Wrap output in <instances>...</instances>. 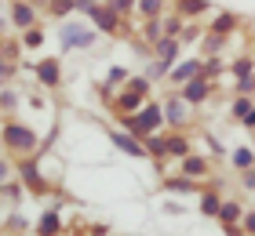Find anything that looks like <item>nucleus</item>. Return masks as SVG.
Returning <instances> with one entry per match:
<instances>
[{
    "label": "nucleus",
    "instance_id": "f257e3e1",
    "mask_svg": "<svg viewBox=\"0 0 255 236\" xmlns=\"http://www.w3.org/2000/svg\"><path fill=\"white\" fill-rule=\"evenodd\" d=\"M160 120H164V109L149 102V105H142V109H138L135 120H124V124L131 127V131H138V135H153L157 127H160Z\"/></svg>",
    "mask_w": 255,
    "mask_h": 236
},
{
    "label": "nucleus",
    "instance_id": "f03ea898",
    "mask_svg": "<svg viewBox=\"0 0 255 236\" xmlns=\"http://www.w3.org/2000/svg\"><path fill=\"white\" fill-rule=\"evenodd\" d=\"M4 142H7V146H15V149H22V153L37 146L33 131H26V127H18V124H7V127H4Z\"/></svg>",
    "mask_w": 255,
    "mask_h": 236
},
{
    "label": "nucleus",
    "instance_id": "7ed1b4c3",
    "mask_svg": "<svg viewBox=\"0 0 255 236\" xmlns=\"http://www.w3.org/2000/svg\"><path fill=\"white\" fill-rule=\"evenodd\" d=\"M91 40V29H84V26H62V51H69V47H88Z\"/></svg>",
    "mask_w": 255,
    "mask_h": 236
},
{
    "label": "nucleus",
    "instance_id": "20e7f679",
    "mask_svg": "<svg viewBox=\"0 0 255 236\" xmlns=\"http://www.w3.org/2000/svg\"><path fill=\"white\" fill-rule=\"evenodd\" d=\"M186 105H190L186 98H171V102L164 105V120H168V124H175V127H179V124H186V120H190V109H186Z\"/></svg>",
    "mask_w": 255,
    "mask_h": 236
},
{
    "label": "nucleus",
    "instance_id": "39448f33",
    "mask_svg": "<svg viewBox=\"0 0 255 236\" xmlns=\"http://www.w3.org/2000/svg\"><path fill=\"white\" fill-rule=\"evenodd\" d=\"M182 98H186L190 105L204 102V98H208V80H204V77H193V80H186V87H182Z\"/></svg>",
    "mask_w": 255,
    "mask_h": 236
},
{
    "label": "nucleus",
    "instance_id": "423d86ee",
    "mask_svg": "<svg viewBox=\"0 0 255 236\" xmlns=\"http://www.w3.org/2000/svg\"><path fill=\"white\" fill-rule=\"evenodd\" d=\"M88 15L95 18V22H99V26L106 29V33H113V29H117V11H113V7L106 11V7H95V4H91V7H88Z\"/></svg>",
    "mask_w": 255,
    "mask_h": 236
},
{
    "label": "nucleus",
    "instance_id": "0eeeda50",
    "mask_svg": "<svg viewBox=\"0 0 255 236\" xmlns=\"http://www.w3.org/2000/svg\"><path fill=\"white\" fill-rule=\"evenodd\" d=\"M157 55H160V62H164V66H171V62H175V55H179V40L175 37H160L157 40Z\"/></svg>",
    "mask_w": 255,
    "mask_h": 236
},
{
    "label": "nucleus",
    "instance_id": "6e6552de",
    "mask_svg": "<svg viewBox=\"0 0 255 236\" xmlns=\"http://www.w3.org/2000/svg\"><path fill=\"white\" fill-rule=\"evenodd\" d=\"M193 77H201V62H182V66H175L171 69V80H182V84H186V80H193Z\"/></svg>",
    "mask_w": 255,
    "mask_h": 236
},
{
    "label": "nucleus",
    "instance_id": "1a4fd4ad",
    "mask_svg": "<svg viewBox=\"0 0 255 236\" xmlns=\"http://www.w3.org/2000/svg\"><path fill=\"white\" fill-rule=\"evenodd\" d=\"M219 218H223L226 226H237V222L245 218V211H241V204H234V200H226V204H223V211H219Z\"/></svg>",
    "mask_w": 255,
    "mask_h": 236
},
{
    "label": "nucleus",
    "instance_id": "9d476101",
    "mask_svg": "<svg viewBox=\"0 0 255 236\" xmlns=\"http://www.w3.org/2000/svg\"><path fill=\"white\" fill-rule=\"evenodd\" d=\"M113 142H117L124 153H131V157H146V146H138V142L128 138V135H113Z\"/></svg>",
    "mask_w": 255,
    "mask_h": 236
},
{
    "label": "nucleus",
    "instance_id": "9b49d317",
    "mask_svg": "<svg viewBox=\"0 0 255 236\" xmlns=\"http://www.w3.org/2000/svg\"><path fill=\"white\" fill-rule=\"evenodd\" d=\"M219 211H223V200L215 193H204L201 196V215H219Z\"/></svg>",
    "mask_w": 255,
    "mask_h": 236
},
{
    "label": "nucleus",
    "instance_id": "f8f14e48",
    "mask_svg": "<svg viewBox=\"0 0 255 236\" xmlns=\"http://www.w3.org/2000/svg\"><path fill=\"white\" fill-rule=\"evenodd\" d=\"M237 26V15H219L215 22H212V33H219V37H226L230 29Z\"/></svg>",
    "mask_w": 255,
    "mask_h": 236
},
{
    "label": "nucleus",
    "instance_id": "ddd939ff",
    "mask_svg": "<svg viewBox=\"0 0 255 236\" xmlns=\"http://www.w3.org/2000/svg\"><path fill=\"white\" fill-rule=\"evenodd\" d=\"M168 153H171V157H186V153H190V142L182 138V135L168 138Z\"/></svg>",
    "mask_w": 255,
    "mask_h": 236
},
{
    "label": "nucleus",
    "instance_id": "4468645a",
    "mask_svg": "<svg viewBox=\"0 0 255 236\" xmlns=\"http://www.w3.org/2000/svg\"><path fill=\"white\" fill-rule=\"evenodd\" d=\"M204 167H208V163H204V160H197V157H186V163H182V171H186L190 178H201Z\"/></svg>",
    "mask_w": 255,
    "mask_h": 236
},
{
    "label": "nucleus",
    "instance_id": "2eb2a0df",
    "mask_svg": "<svg viewBox=\"0 0 255 236\" xmlns=\"http://www.w3.org/2000/svg\"><path fill=\"white\" fill-rule=\"evenodd\" d=\"M179 11L182 15H201V11H208L204 0H179Z\"/></svg>",
    "mask_w": 255,
    "mask_h": 236
},
{
    "label": "nucleus",
    "instance_id": "dca6fc26",
    "mask_svg": "<svg viewBox=\"0 0 255 236\" xmlns=\"http://www.w3.org/2000/svg\"><path fill=\"white\" fill-rule=\"evenodd\" d=\"M160 4H164V0H138V11H142L146 18H157L160 15Z\"/></svg>",
    "mask_w": 255,
    "mask_h": 236
},
{
    "label": "nucleus",
    "instance_id": "f3484780",
    "mask_svg": "<svg viewBox=\"0 0 255 236\" xmlns=\"http://www.w3.org/2000/svg\"><path fill=\"white\" fill-rule=\"evenodd\" d=\"M146 153H153V157L168 153V138H157V135H149V142H146Z\"/></svg>",
    "mask_w": 255,
    "mask_h": 236
},
{
    "label": "nucleus",
    "instance_id": "a211bd4d",
    "mask_svg": "<svg viewBox=\"0 0 255 236\" xmlns=\"http://www.w3.org/2000/svg\"><path fill=\"white\" fill-rule=\"evenodd\" d=\"M15 22H18V26H33V7L29 4H18L15 7Z\"/></svg>",
    "mask_w": 255,
    "mask_h": 236
},
{
    "label": "nucleus",
    "instance_id": "6ab92c4d",
    "mask_svg": "<svg viewBox=\"0 0 255 236\" xmlns=\"http://www.w3.org/2000/svg\"><path fill=\"white\" fill-rule=\"evenodd\" d=\"M40 80H44V84H55V80H59V66H55V62H44V66H40Z\"/></svg>",
    "mask_w": 255,
    "mask_h": 236
},
{
    "label": "nucleus",
    "instance_id": "aec40b11",
    "mask_svg": "<svg viewBox=\"0 0 255 236\" xmlns=\"http://www.w3.org/2000/svg\"><path fill=\"white\" fill-rule=\"evenodd\" d=\"M22 178H26V185L40 189V178H37V167H33V163H22Z\"/></svg>",
    "mask_w": 255,
    "mask_h": 236
},
{
    "label": "nucleus",
    "instance_id": "412c9836",
    "mask_svg": "<svg viewBox=\"0 0 255 236\" xmlns=\"http://www.w3.org/2000/svg\"><path fill=\"white\" fill-rule=\"evenodd\" d=\"M40 233H44V236H55V233H59V218H55V215H44Z\"/></svg>",
    "mask_w": 255,
    "mask_h": 236
},
{
    "label": "nucleus",
    "instance_id": "4be33fe9",
    "mask_svg": "<svg viewBox=\"0 0 255 236\" xmlns=\"http://www.w3.org/2000/svg\"><path fill=\"white\" fill-rule=\"evenodd\" d=\"M252 157H255V153H248V149H237V153H234V163L248 171V167H252Z\"/></svg>",
    "mask_w": 255,
    "mask_h": 236
},
{
    "label": "nucleus",
    "instance_id": "5701e85b",
    "mask_svg": "<svg viewBox=\"0 0 255 236\" xmlns=\"http://www.w3.org/2000/svg\"><path fill=\"white\" fill-rule=\"evenodd\" d=\"M168 189H175V193H190L193 182L190 178H168Z\"/></svg>",
    "mask_w": 255,
    "mask_h": 236
},
{
    "label": "nucleus",
    "instance_id": "b1692460",
    "mask_svg": "<svg viewBox=\"0 0 255 236\" xmlns=\"http://www.w3.org/2000/svg\"><path fill=\"white\" fill-rule=\"evenodd\" d=\"M179 29H182L179 18H168V22H164V37H175V40H179Z\"/></svg>",
    "mask_w": 255,
    "mask_h": 236
},
{
    "label": "nucleus",
    "instance_id": "393cba45",
    "mask_svg": "<svg viewBox=\"0 0 255 236\" xmlns=\"http://www.w3.org/2000/svg\"><path fill=\"white\" fill-rule=\"evenodd\" d=\"M234 73H237V77H252V58H241V62H234Z\"/></svg>",
    "mask_w": 255,
    "mask_h": 236
},
{
    "label": "nucleus",
    "instance_id": "a878e982",
    "mask_svg": "<svg viewBox=\"0 0 255 236\" xmlns=\"http://www.w3.org/2000/svg\"><path fill=\"white\" fill-rule=\"evenodd\" d=\"M248 109H255V105H252L248 98H237V102H234V116H245Z\"/></svg>",
    "mask_w": 255,
    "mask_h": 236
},
{
    "label": "nucleus",
    "instance_id": "bb28decb",
    "mask_svg": "<svg viewBox=\"0 0 255 236\" xmlns=\"http://www.w3.org/2000/svg\"><path fill=\"white\" fill-rule=\"evenodd\" d=\"M237 91H241V94H252V91H255V80H252V77H241Z\"/></svg>",
    "mask_w": 255,
    "mask_h": 236
},
{
    "label": "nucleus",
    "instance_id": "cd10ccee",
    "mask_svg": "<svg viewBox=\"0 0 255 236\" xmlns=\"http://www.w3.org/2000/svg\"><path fill=\"white\" fill-rule=\"evenodd\" d=\"M69 7H73V0H55V4H51V11H55V15H66Z\"/></svg>",
    "mask_w": 255,
    "mask_h": 236
},
{
    "label": "nucleus",
    "instance_id": "c85d7f7f",
    "mask_svg": "<svg viewBox=\"0 0 255 236\" xmlns=\"http://www.w3.org/2000/svg\"><path fill=\"white\" fill-rule=\"evenodd\" d=\"M131 4H135V0H110V7H113V11H117V15H124V11H128V7H131Z\"/></svg>",
    "mask_w": 255,
    "mask_h": 236
},
{
    "label": "nucleus",
    "instance_id": "c756f323",
    "mask_svg": "<svg viewBox=\"0 0 255 236\" xmlns=\"http://www.w3.org/2000/svg\"><path fill=\"white\" fill-rule=\"evenodd\" d=\"M40 40H44V37H40V33H37V29H29V33H26V44H29V47H37Z\"/></svg>",
    "mask_w": 255,
    "mask_h": 236
},
{
    "label": "nucleus",
    "instance_id": "7c9ffc66",
    "mask_svg": "<svg viewBox=\"0 0 255 236\" xmlns=\"http://www.w3.org/2000/svg\"><path fill=\"white\" fill-rule=\"evenodd\" d=\"M241 124H245V127H252V131H255V109H248L245 116H241Z\"/></svg>",
    "mask_w": 255,
    "mask_h": 236
},
{
    "label": "nucleus",
    "instance_id": "2f4dec72",
    "mask_svg": "<svg viewBox=\"0 0 255 236\" xmlns=\"http://www.w3.org/2000/svg\"><path fill=\"white\" fill-rule=\"evenodd\" d=\"M128 73H124V69H110V84H121V80H124Z\"/></svg>",
    "mask_w": 255,
    "mask_h": 236
},
{
    "label": "nucleus",
    "instance_id": "473e14b6",
    "mask_svg": "<svg viewBox=\"0 0 255 236\" xmlns=\"http://www.w3.org/2000/svg\"><path fill=\"white\" fill-rule=\"evenodd\" d=\"M245 185H248V189H255V171H252V167L245 171Z\"/></svg>",
    "mask_w": 255,
    "mask_h": 236
},
{
    "label": "nucleus",
    "instance_id": "72a5a7b5",
    "mask_svg": "<svg viewBox=\"0 0 255 236\" xmlns=\"http://www.w3.org/2000/svg\"><path fill=\"white\" fill-rule=\"evenodd\" d=\"M245 229H248V233H255V215H245Z\"/></svg>",
    "mask_w": 255,
    "mask_h": 236
},
{
    "label": "nucleus",
    "instance_id": "f704fd0d",
    "mask_svg": "<svg viewBox=\"0 0 255 236\" xmlns=\"http://www.w3.org/2000/svg\"><path fill=\"white\" fill-rule=\"evenodd\" d=\"M7 178V163H0V182H4Z\"/></svg>",
    "mask_w": 255,
    "mask_h": 236
}]
</instances>
